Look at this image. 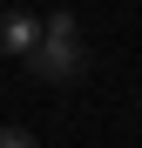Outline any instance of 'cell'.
Returning <instances> with one entry per match:
<instances>
[{"label": "cell", "mask_w": 142, "mask_h": 148, "mask_svg": "<svg viewBox=\"0 0 142 148\" xmlns=\"http://www.w3.org/2000/svg\"><path fill=\"white\" fill-rule=\"evenodd\" d=\"M27 67L41 74V81H81L88 74V40H81V27H75L68 7L41 20V47L27 54Z\"/></svg>", "instance_id": "6da1fadb"}, {"label": "cell", "mask_w": 142, "mask_h": 148, "mask_svg": "<svg viewBox=\"0 0 142 148\" xmlns=\"http://www.w3.org/2000/svg\"><path fill=\"white\" fill-rule=\"evenodd\" d=\"M34 47H41V20H34V14H7V20H0V54L27 61Z\"/></svg>", "instance_id": "7a4b0ae2"}, {"label": "cell", "mask_w": 142, "mask_h": 148, "mask_svg": "<svg viewBox=\"0 0 142 148\" xmlns=\"http://www.w3.org/2000/svg\"><path fill=\"white\" fill-rule=\"evenodd\" d=\"M0 148H41V141H34L27 128H0Z\"/></svg>", "instance_id": "3957f363"}]
</instances>
